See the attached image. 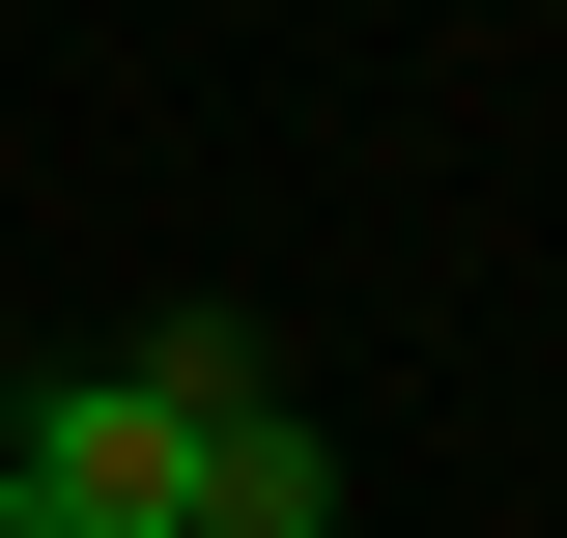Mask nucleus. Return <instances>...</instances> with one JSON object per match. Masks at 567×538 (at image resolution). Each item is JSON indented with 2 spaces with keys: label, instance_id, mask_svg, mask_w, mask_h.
Wrapping results in <instances>:
<instances>
[{
  "label": "nucleus",
  "instance_id": "obj_1",
  "mask_svg": "<svg viewBox=\"0 0 567 538\" xmlns=\"http://www.w3.org/2000/svg\"><path fill=\"white\" fill-rule=\"evenodd\" d=\"M0 482H29L58 538H199V425L142 397V369H58V397L0 425Z\"/></svg>",
  "mask_w": 567,
  "mask_h": 538
},
{
  "label": "nucleus",
  "instance_id": "obj_2",
  "mask_svg": "<svg viewBox=\"0 0 567 538\" xmlns=\"http://www.w3.org/2000/svg\"><path fill=\"white\" fill-rule=\"evenodd\" d=\"M0 538H58V510H29V482H0Z\"/></svg>",
  "mask_w": 567,
  "mask_h": 538
}]
</instances>
